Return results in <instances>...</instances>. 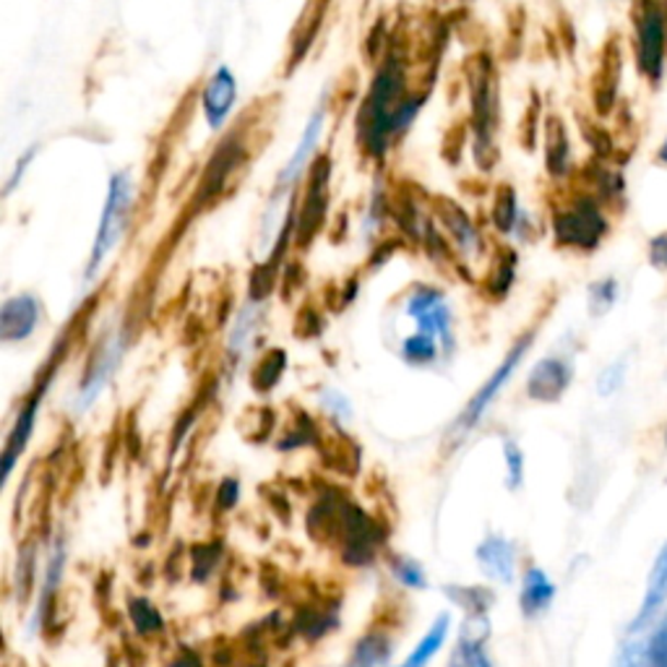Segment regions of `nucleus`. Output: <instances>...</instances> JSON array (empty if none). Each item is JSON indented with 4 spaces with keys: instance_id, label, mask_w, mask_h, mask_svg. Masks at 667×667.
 <instances>
[{
    "instance_id": "obj_1",
    "label": "nucleus",
    "mask_w": 667,
    "mask_h": 667,
    "mask_svg": "<svg viewBox=\"0 0 667 667\" xmlns=\"http://www.w3.org/2000/svg\"><path fill=\"white\" fill-rule=\"evenodd\" d=\"M425 94H407L405 63L389 58L373 77L363 105L358 113V139L360 147L371 156H384L394 141L412 128L418 115L423 113Z\"/></svg>"
},
{
    "instance_id": "obj_2",
    "label": "nucleus",
    "mask_w": 667,
    "mask_h": 667,
    "mask_svg": "<svg viewBox=\"0 0 667 667\" xmlns=\"http://www.w3.org/2000/svg\"><path fill=\"white\" fill-rule=\"evenodd\" d=\"M405 313L414 324V334L401 342V360H407L410 365H428L438 360L441 350H452L454 318L444 292L420 284L407 295Z\"/></svg>"
},
{
    "instance_id": "obj_3",
    "label": "nucleus",
    "mask_w": 667,
    "mask_h": 667,
    "mask_svg": "<svg viewBox=\"0 0 667 667\" xmlns=\"http://www.w3.org/2000/svg\"><path fill=\"white\" fill-rule=\"evenodd\" d=\"M136 207V183L128 169H118L107 183V196L102 203V214L97 233H94L90 264H86V277H94L105 267L107 258L118 248L122 235L128 233V222H131Z\"/></svg>"
},
{
    "instance_id": "obj_4",
    "label": "nucleus",
    "mask_w": 667,
    "mask_h": 667,
    "mask_svg": "<svg viewBox=\"0 0 667 667\" xmlns=\"http://www.w3.org/2000/svg\"><path fill=\"white\" fill-rule=\"evenodd\" d=\"M533 339H535V334H524V337L519 339V342H516V344L512 347V350H508V355L503 358V363H501L499 367H495L493 376H490V378L485 381V384L480 386L478 394H475V397L467 401L465 412H461L459 418L454 420V425L448 428L446 441H454V444H461V441H465L467 435L475 431V425L480 423V418L488 412V407L493 405V399L499 397V391H503V386H506V384H508V378L514 376L516 367L522 365L524 355H527L529 347H533Z\"/></svg>"
},
{
    "instance_id": "obj_5",
    "label": "nucleus",
    "mask_w": 667,
    "mask_h": 667,
    "mask_svg": "<svg viewBox=\"0 0 667 667\" xmlns=\"http://www.w3.org/2000/svg\"><path fill=\"white\" fill-rule=\"evenodd\" d=\"M636 26V56L639 66L650 79H657L663 71L665 52V16L655 0H639L634 16Z\"/></svg>"
},
{
    "instance_id": "obj_6",
    "label": "nucleus",
    "mask_w": 667,
    "mask_h": 667,
    "mask_svg": "<svg viewBox=\"0 0 667 667\" xmlns=\"http://www.w3.org/2000/svg\"><path fill=\"white\" fill-rule=\"evenodd\" d=\"M326 118H329V105H326V102H318V107L311 113L308 122H305L301 139H297V147L292 149L290 160L284 162L282 169H279L277 175L279 194H288V190L301 180L305 169L313 167V160H316V152L318 147H321L326 133Z\"/></svg>"
},
{
    "instance_id": "obj_7",
    "label": "nucleus",
    "mask_w": 667,
    "mask_h": 667,
    "mask_svg": "<svg viewBox=\"0 0 667 667\" xmlns=\"http://www.w3.org/2000/svg\"><path fill=\"white\" fill-rule=\"evenodd\" d=\"M237 105V77L230 66H217L207 84L201 86L199 107L212 131H222L227 120L233 118Z\"/></svg>"
},
{
    "instance_id": "obj_8",
    "label": "nucleus",
    "mask_w": 667,
    "mask_h": 667,
    "mask_svg": "<svg viewBox=\"0 0 667 667\" xmlns=\"http://www.w3.org/2000/svg\"><path fill=\"white\" fill-rule=\"evenodd\" d=\"M120 355H122L120 334H110V337L102 339L97 352H94L90 367H86V376L81 378L79 397H77V410L79 412L90 410L94 401H97L100 394L107 389V384H110L115 367H118V363H120Z\"/></svg>"
},
{
    "instance_id": "obj_9",
    "label": "nucleus",
    "mask_w": 667,
    "mask_h": 667,
    "mask_svg": "<svg viewBox=\"0 0 667 667\" xmlns=\"http://www.w3.org/2000/svg\"><path fill=\"white\" fill-rule=\"evenodd\" d=\"M605 224L602 214L592 203H576L555 217V235L563 245H574V248H595L602 241Z\"/></svg>"
},
{
    "instance_id": "obj_10",
    "label": "nucleus",
    "mask_w": 667,
    "mask_h": 667,
    "mask_svg": "<svg viewBox=\"0 0 667 667\" xmlns=\"http://www.w3.org/2000/svg\"><path fill=\"white\" fill-rule=\"evenodd\" d=\"M43 318V305L32 292L13 295L0 308V342L16 344L30 339Z\"/></svg>"
},
{
    "instance_id": "obj_11",
    "label": "nucleus",
    "mask_w": 667,
    "mask_h": 667,
    "mask_svg": "<svg viewBox=\"0 0 667 667\" xmlns=\"http://www.w3.org/2000/svg\"><path fill=\"white\" fill-rule=\"evenodd\" d=\"M488 636L490 621L485 612L467 616L465 623H461L459 642H456L452 657H448V667H493L485 650Z\"/></svg>"
},
{
    "instance_id": "obj_12",
    "label": "nucleus",
    "mask_w": 667,
    "mask_h": 667,
    "mask_svg": "<svg viewBox=\"0 0 667 667\" xmlns=\"http://www.w3.org/2000/svg\"><path fill=\"white\" fill-rule=\"evenodd\" d=\"M45 389H47V381L43 384V389H37V394H34V397L22 407L16 423H13V428L9 431V438H5V452H3V480L11 478L19 456L24 454L26 444H30V438L34 433V423H37L39 405H43V397H45Z\"/></svg>"
},
{
    "instance_id": "obj_13",
    "label": "nucleus",
    "mask_w": 667,
    "mask_h": 667,
    "mask_svg": "<svg viewBox=\"0 0 667 667\" xmlns=\"http://www.w3.org/2000/svg\"><path fill=\"white\" fill-rule=\"evenodd\" d=\"M571 384V367L558 358L540 360L529 373L527 394L535 401H558Z\"/></svg>"
},
{
    "instance_id": "obj_14",
    "label": "nucleus",
    "mask_w": 667,
    "mask_h": 667,
    "mask_svg": "<svg viewBox=\"0 0 667 667\" xmlns=\"http://www.w3.org/2000/svg\"><path fill=\"white\" fill-rule=\"evenodd\" d=\"M480 569L485 571V576L495 578L501 584H512L516 574V553L514 546L501 535H488L475 550Z\"/></svg>"
},
{
    "instance_id": "obj_15",
    "label": "nucleus",
    "mask_w": 667,
    "mask_h": 667,
    "mask_svg": "<svg viewBox=\"0 0 667 667\" xmlns=\"http://www.w3.org/2000/svg\"><path fill=\"white\" fill-rule=\"evenodd\" d=\"M665 602H667V542L657 553V561H655V566H652V574H650V584H646L642 610H639V618L631 629H642V625L650 621L652 616H657V610L663 608Z\"/></svg>"
},
{
    "instance_id": "obj_16",
    "label": "nucleus",
    "mask_w": 667,
    "mask_h": 667,
    "mask_svg": "<svg viewBox=\"0 0 667 667\" xmlns=\"http://www.w3.org/2000/svg\"><path fill=\"white\" fill-rule=\"evenodd\" d=\"M553 597H555V587H553V582L546 576V571L529 569L527 574H524L522 597H519L524 616L535 618L537 612H542L550 602H553Z\"/></svg>"
},
{
    "instance_id": "obj_17",
    "label": "nucleus",
    "mask_w": 667,
    "mask_h": 667,
    "mask_svg": "<svg viewBox=\"0 0 667 667\" xmlns=\"http://www.w3.org/2000/svg\"><path fill=\"white\" fill-rule=\"evenodd\" d=\"M448 625H452V618L446 616H438L431 625V631L423 636V642H420L414 650L410 652V657L405 659L399 667H425L428 663H431L433 655H438L441 646L446 644V636H448Z\"/></svg>"
},
{
    "instance_id": "obj_18",
    "label": "nucleus",
    "mask_w": 667,
    "mask_h": 667,
    "mask_svg": "<svg viewBox=\"0 0 667 667\" xmlns=\"http://www.w3.org/2000/svg\"><path fill=\"white\" fill-rule=\"evenodd\" d=\"M391 644L384 634H367L358 642L355 650H352V657L347 667H381L389 659Z\"/></svg>"
},
{
    "instance_id": "obj_19",
    "label": "nucleus",
    "mask_w": 667,
    "mask_h": 667,
    "mask_svg": "<svg viewBox=\"0 0 667 667\" xmlns=\"http://www.w3.org/2000/svg\"><path fill=\"white\" fill-rule=\"evenodd\" d=\"M452 207V212H448L444 217L448 233H452V237L456 241V245L461 248V254H475L480 245V233L475 230V224L469 217L461 212V207H454V203H448Z\"/></svg>"
},
{
    "instance_id": "obj_20",
    "label": "nucleus",
    "mask_w": 667,
    "mask_h": 667,
    "mask_svg": "<svg viewBox=\"0 0 667 667\" xmlns=\"http://www.w3.org/2000/svg\"><path fill=\"white\" fill-rule=\"evenodd\" d=\"M258 316H261V311H258V303H248L241 313H237L233 329H230V337H227L230 352L241 355L245 347H248L250 337H254L256 324H258Z\"/></svg>"
},
{
    "instance_id": "obj_21",
    "label": "nucleus",
    "mask_w": 667,
    "mask_h": 667,
    "mask_svg": "<svg viewBox=\"0 0 667 667\" xmlns=\"http://www.w3.org/2000/svg\"><path fill=\"white\" fill-rule=\"evenodd\" d=\"M446 595L459 605L467 616H478V612H488L493 595L480 587H446Z\"/></svg>"
},
{
    "instance_id": "obj_22",
    "label": "nucleus",
    "mask_w": 667,
    "mask_h": 667,
    "mask_svg": "<svg viewBox=\"0 0 667 667\" xmlns=\"http://www.w3.org/2000/svg\"><path fill=\"white\" fill-rule=\"evenodd\" d=\"M522 209L519 203H516V196L512 188H503L499 190V199H495V209H493V220L495 227L501 230V233H512L516 230V224H519Z\"/></svg>"
},
{
    "instance_id": "obj_23",
    "label": "nucleus",
    "mask_w": 667,
    "mask_h": 667,
    "mask_svg": "<svg viewBox=\"0 0 667 667\" xmlns=\"http://www.w3.org/2000/svg\"><path fill=\"white\" fill-rule=\"evenodd\" d=\"M391 571H394V578L405 584V587H410V589H425L428 587L425 571L418 561H414V558L397 555L391 561Z\"/></svg>"
},
{
    "instance_id": "obj_24",
    "label": "nucleus",
    "mask_w": 667,
    "mask_h": 667,
    "mask_svg": "<svg viewBox=\"0 0 667 667\" xmlns=\"http://www.w3.org/2000/svg\"><path fill=\"white\" fill-rule=\"evenodd\" d=\"M131 618H133L136 629H139L141 634H152V631L162 629L160 612H156L147 600H133L131 602Z\"/></svg>"
},
{
    "instance_id": "obj_25",
    "label": "nucleus",
    "mask_w": 667,
    "mask_h": 667,
    "mask_svg": "<svg viewBox=\"0 0 667 667\" xmlns=\"http://www.w3.org/2000/svg\"><path fill=\"white\" fill-rule=\"evenodd\" d=\"M503 456H506L508 467V488L516 490L524 480V454L514 441H506V444H503Z\"/></svg>"
},
{
    "instance_id": "obj_26",
    "label": "nucleus",
    "mask_w": 667,
    "mask_h": 667,
    "mask_svg": "<svg viewBox=\"0 0 667 667\" xmlns=\"http://www.w3.org/2000/svg\"><path fill=\"white\" fill-rule=\"evenodd\" d=\"M616 292H618V288H616V282H612V279H602V282H597L595 288L589 290L592 313H597V316H600V313L608 311L610 305L616 303Z\"/></svg>"
},
{
    "instance_id": "obj_27",
    "label": "nucleus",
    "mask_w": 667,
    "mask_h": 667,
    "mask_svg": "<svg viewBox=\"0 0 667 667\" xmlns=\"http://www.w3.org/2000/svg\"><path fill=\"white\" fill-rule=\"evenodd\" d=\"M34 156H37V147H30L22 156H19L16 162H13L11 175H9V178H5V196H11L13 190H16L19 186H22V180L26 178V173H30Z\"/></svg>"
},
{
    "instance_id": "obj_28",
    "label": "nucleus",
    "mask_w": 667,
    "mask_h": 667,
    "mask_svg": "<svg viewBox=\"0 0 667 667\" xmlns=\"http://www.w3.org/2000/svg\"><path fill=\"white\" fill-rule=\"evenodd\" d=\"M616 667H650V655H646L644 642H629L618 655Z\"/></svg>"
},
{
    "instance_id": "obj_29",
    "label": "nucleus",
    "mask_w": 667,
    "mask_h": 667,
    "mask_svg": "<svg viewBox=\"0 0 667 667\" xmlns=\"http://www.w3.org/2000/svg\"><path fill=\"white\" fill-rule=\"evenodd\" d=\"M646 655H650V667H667V623L659 625V631L646 644Z\"/></svg>"
},
{
    "instance_id": "obj_30",
    "label": "nucleus",
    "mask_w": 667,
    "mask_h": 667,
    "mask_svg": "<svg viewBox=\"0 0 667 667\" xmlns=\"http://www.w3.org/2000/svg\"><path fill=\"white\" fill-rule=\"evenodd\" d=\"M652 264L659 269H667V235H659L652 241Z\"/></svg>"
},
{
    "instance_id": "obj_31",
    "label": "nucleus",
    "mask_w": 667,
    "mask_h": 667,
    "mask_svg": "<svg viewBox=\"0 0 667 667\" xmlns=\"http://www.w3.org/2000/svg\"><path fill=\"white\" fill-rule=\"evenodd\" d=\"M621 373H623V367L616 373V365H610L608 371L602 373V378H600V391L602 394H610L612 389H618V384H621Z\"/></svg>"
},
{
    "instance_id": "obj_32",
    "label": "nucleus",
    "mask_w": 667,
    "mask_h": 667,
    "mask_svg": "<svg viewBox=\"0 0 667 667\" xmlns=\"http://www.w3.org/2000/svg\"><path fill=\"white\" fill-rule=\"evenodd\" d=\"M659 160L667 162V141L663 144V149H659Z\"/></svg>"
}]
</instances>
